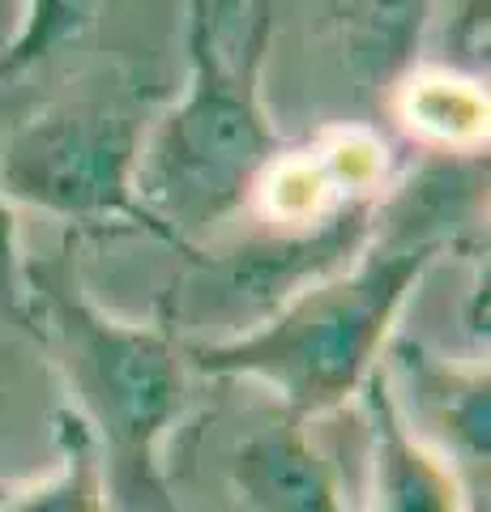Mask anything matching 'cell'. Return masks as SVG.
Wrapping results in <instances>:
<instances>
[{
    "label": "cell",
    "instance_id": "5bb4252c",
    "mask_svg": "<svg viewBox=\"0 0 491 512\" xmlns=\"http://www.w3.org/2000/svg\"><path fill=\"white\" fill-rule=\"evenodd\" d=\"M334 9H338V18H346V9H351V0H334Z\"/></svg>",
    "mask_w": 491,
    "mask_h": 512
},
{
    "label": "cell",
    "instance_id": "277c9868",
    "mask_svg": "<svg viewBox=\"0 0 491 512\" xmlns=\"http://www.w3.org/2000/svg\"><path fill=\"white\" fill-rule=\"evenodd\" d=\"M141 141L146 120L116 94L47 103L0 137V192L47 218L154 235L137 197Z\"/></svg>",
    "mask_w": 491,
    "mask_h": 512
},
{
    "label": "cell",
    "instance_id": "7c38bea8",
    "mask_svg": "<svg viewBox=\"0 0 491 512\" xmlns=\"http://www.w3.org/2000/svg\"><path fill=\"white\" fill-rule=\"evenodd\" d=\"M26 256L13 227V205L0 192V320H13L18 329H30V282H26Z\"/></svg>",
    "mask_w": 491,
    "mask_h": 512
},
{
    "label": "cell",
    "instance_id": "6da1fadb",
    "mask_svg": "<svg viewBox=\"0 0 491 512\" xmlns=\"http://www.w3.org/2000/svg\"><path fill=\"white\" fill-rule=\"evenodd\" d=\"M453 218L432 210L419 227L402 222L372 235L355 261L308 282L261 320L223 338L180 342L184 363L201 376L261 384L299 423L342 410L385 359L406 299L449 248L445 222L453 227Z\"/></svg>",
    "mask_w": 491,
    "mask_h": 512
},
{
    "label": "cell",
    "instance_id": "30bf717a",
    "mask_svg": "<svg viewBox=\"0 0 491 512\" xmlns=\"http://www.w3.org/2000/svg\"><path fill=\"white\" fill-rule=\"evenodd\" d=\"M99 5L103 0H22L18 26L0 43V86L18 82L22 73L39 69L82 39L99 18Z\"/></svg>",
    "mask_w": 491,
    "mask_h": 512
},
{
    "label": "cell",
    "instance_id": "5b68a950",
    "mask_svg": "<svg viewBox=\"0 0 491 512\" xmlns=\"http://www.w3.org/2000/svg\"><path fill=\"white\" fill-rule=\"evenodd\" d=\"M359 402L368 419V512H466L462 474L402 406L385 359L359 389Z\"/></svg>",
    "mask_w": 491,
    "mask_h": 512
},
{
    "label": "cell",
    "instance_id": "4fadbf2b",
    "mask_svg": "<svg viewBox=\"0 0 491 512\" xmlns=\"http://www.w3.org/2000/svg\"><path fill=\"white\" fill-rule=\"evenodd\" d=\"M261 0H188V39L201 43H240Z\"/></svg>",
    "mask_w": 491,
    "mask_h": 512
},
{
    "label": "cell",
    "instance_id": "52a82bcc",
    "mask_svg": "<svg viewBox=\"0 0 491 512\" xmlns=\"http://www.w3.org/2000/svg\"><path fill=\"white\" fill-rule=\"evenodd\" d=\"M52 440L56 461L47 474L0 478V512H112L99 444L73 406H56Z\"/></svg>",
    "mask_w": 491,
    "mask_h": 512
},
{
    "label": "cell",
    "instance_id": "7a4b0ae2",
    "mask_svg": "<svg viewBox=\"0 0 491 512\" xmlns=\"http://www.w3.org/2000/svg\"><path fill=\"white\" fill-rule=\"evenodd\" d=\"M30 329L52 350L77 419L90 427L112 512H180L163 444L188 406V363L167 325H137L86 295L69 265H26Z\"/></svg>",
    "mask_w": 491,
    "mask_h": 512
},
{
    "label": "cell",
    "instance_id": "9c48e42d",
    "mask_svg": "<svg viewBox=\"0 0 491 512\" xmlns=\"http://www.w3.org/2000/svg\"><path fill=\"white\" fill-rule=\"evenodd\" d=\"M436 0H351V69L363 86H389L415 64Z\"/></svg>",
    "mask_w": 491,
    "mask_h": 512
},
{
    "label": "cell",
    "instance_id": "3957f363",
    "mask_svg": "<svg viewBox=\"0 0 491 512\" xmlns=\"http://www.w3.org/2000/svg\"><path fill=\"white\" fill-rule=\"evenodd\" d=\"M269 26V0H261L240 43L188 39L180 99L146 128L137 197L171 248H193V239L240 214L278 167L282 137L261 94Z\"/></svg>",
    "mask_w": 491,
    "mask_h": 512
},
{
    "label": "cell",
    "instance_id": "8992f818",
    "mask_svg": "<svg viewBox=\"0 0 491 512\" xmlns=\"http://www.w3.org/2000/svg\"><path fill=\"white\" fill-rule=\"evenodd\" d=\"M231 487L252 512H346L338 466L308 436V423L282 419L235 448Z\"/></svg>",
    "mask_w": 491,
    "mask_h": 512
},
{
    "label": "cell",
    "instance_id": "8fae6325",
    "mask_svg": "<svg viewBox=\"0 0 491 512\" xmlns=\"http://www.w3.org/2000/svg\"><path fill=\"white\" fill-rule=\"evenodd\" d=\"M410 116H415L419 128L436 133L440 141L457 137V124H462L466 137H479L487 128V99H479L466 82H436L415 94Z\"/></svg>",
    "mask_w": 491,
    "mask_h": 512
},
{
    "label": "cell",
    "instance_id": "ba28073f",
    "mask_svg": "<svg viewBox=\"0 0 491 512\" xmlns=\"http://www.w3.org/2000/svg\"><path fill=\"white\" fill-rule=\"evenodd\" d=\"M406 359H415V384L432 402V419L449 431L445 457L453 466H470L487 474V367H449L427 363L415 342H398Z\"/></svg>",
    "mask_w": 491,
    "mask_h": 512
}]
</instances>
